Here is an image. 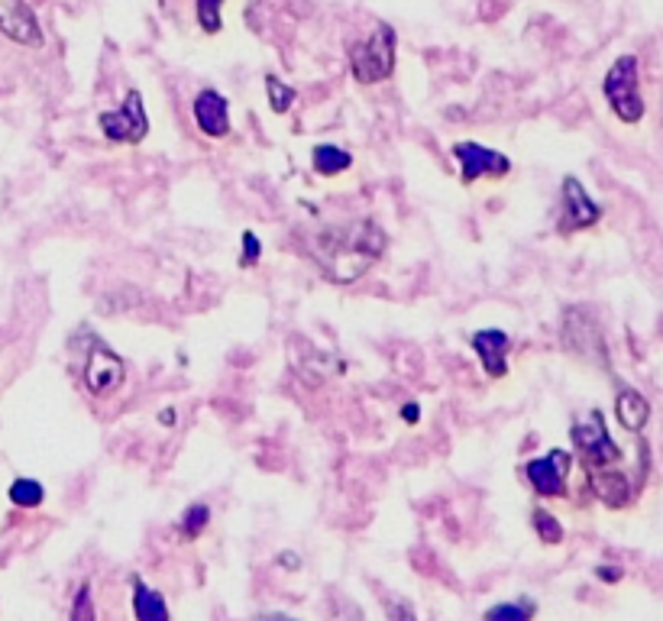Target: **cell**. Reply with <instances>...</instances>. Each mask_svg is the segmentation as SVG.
<instances>
[{
	"label": "cell",
	"mask_w": 663,
	"mask_h": 621,
	"mask_svg": "<svg viewBox=\"0 0 663 621\" xmlns=\"http://www.w3.org/2000/svg\"><path fill=\"white\" fill-rule=\"evenodd\" d=\"M418 418H421V408H418L414 402L401 408V421H408V425H418Z\"/></svg>",
	"instance_id": "29"
},
{
	"label": "cell",
	"mask_w": 663,
	"mask_h": 621,
	"mask_svg": "<svg viewBox=\"0 0 663 621\" xmlns=\"http://www.w3.org/2000/svg\"><path fill=\"white\" fill-rule=\"evenodd\" d=\"M194 123L204 136L224 140L230 133V104L220 91L204 88L194 97Z\"/></svg>",
	"instance_id": "12"
},
{
	"label": "cell",
	"mask_w": 663,
	"mask_h": 621,
	"mask_svg": "<svg viewBox=\"0 0 663 621\" xmlns=\"http://www.w3.org/2000/svg\"><path fill=\"white\" fill-rule=\"evenodd\" d=\"M615 415H618V425L631 434H641L651 421V405L641 392L635 389H622L618 398H615Z\"/></svg>",
	"instance_id": "15"
},
{
	"label": "cell",
	"mask_w": 663,
	"mask_h": 621,
	"mask_svg": "<svg viewBox=\"0 0 663 621\" xmlns=\"http://www.w3.org/2000/svg\"><path fill=\"white\" fill-rule=\"evenodd\" d=\"M46 499V489L36 482V479H13L10 486V502L20 505V509H39Z\"/></svg>",
	"instance_id": "19"
},
{
	"label": "cell",
	"mask_w": 663,
	"mask_h": 621,
	"mask_svg": "<svg viewBox=\"0 0 663 621\" xmlns=\"http://www.w3.org/2000/svg\"><path fill=\"white\" fill-rule=\"evenodd\" d=\"M538 616V602L534 599H515V602H498L492 609H485L482 621H531Z\"/></svg>",
	"instance_id": "18"
},
{
	"label": "cell",
	"mask_w": 663,
	"mask_h": 621,
	"mask_svg": "<svg viewBox=\"0 0 663 621\" xmlns=\"http://www.w3.org/2000/svg\"><path fill=\"white\" fill-rule=\"evenodd\" d=\"M72 621H97L95 599H92V583L85 580L75 593V602H72Z\"/></svg>",
	"instance_id": "24"
},
{
	"label": "cell",
	"mask_w": 663,
	"mask_h": 621,
	"mask_svg": "<svg viewBox=\"0 0 663 621\" xmlns=\"http://www.w3.org/2000/svg\"><path fill=\"white\" fill-rule=\"evenodd\" d=\"M311 166H314L317 176L324 178L343 176V172L353 166V156H350L347 150H340V146L321 143V146H314V153H311Z\"/></svg>",
	"instance_id": "17"
},
{
	"label": "cell",
	"mask_w": 663,
	"mask_h": 621,
	"mask_svg": "<svg viewBox=\"0 0 663 621\" xmlns=\"http://www.w3.org/2000/svg\"><path fill=\"white\" fill-rule=\"evenodd\" d=\"M304 247L330 282L350 285L379 263L388 247V237L373 217H363L353 224L324 227L317 234H308Z\"/></svg>",
	"instance_id": "1"
},
{
	"label": "cell",
	"mask_w": 663,
	"mask_h": 621,
	"mask_svg": "<svg viewBox=\"0 0 663 621\" xmlns=\"http://www.w3.org/2000/svg\"><path fill=\"white\" fill-rule=\"evenodd\" d=\"M569 466H572V456L567 450L554 446L547 456H538L525 466V476L531 482V489L541 495V499H560L567 492V476Z\"/></svg>",
	"instance_id": "7"
},
{
	"label": "cell",
	"mask_w": 663,
	"mask_h": 621,
	"mask_svg": "<svg viewBox=\"0 0 663 621\" xmlns=\"http://www.w3.org/2000/svg\"><path fill=\"white\" fill-rule=\"evenodd\" d=\"M179 421V415H176V408H162L159 411V425H166V428H172Z\"/></svg>",
	"instance_id": "30"
},
{
	"label": "cell",
	"mask_w": 663,
	"mask_h": 621,
	"mask_svg": "<svg viewBox=\"0 0 663 621\" xmlns=\"http://www.w3.org/2000/svg\"><path fill=\"white\" fill-rule=\"evenodd\" d=\"M279 566H285L288 573H294V570H301V557L298 553H291V550H285V553H279V560H276Z\"/></svg>",
	"instance_id": "27"
},
{
	"label": "cell",
	"mask_w": 663,
	"mask_h": 621,
	"mask_svg": "<svg viewBox=\"0 0 663 621\" xmlns=\"http://www.w3.org/2000/svg\"><path fill=\"white\" fill-rule=\"evenodd\" d=\"M130 583H133V616H136V621H169V606H166L162 593L149 589L140 576H133Z\"/></svg>",
	"instance_id": "16"
},
{
	"label": "cell",
	"mask_w": 663,
	"mask_h": 621,
	"mask_svg": "<svg viewBox=\"0 0 663 621\" xmlns=\"http://www.w3.org/2000/svg\"><path fill=\"white\" fill-rule=\"evenodd\" d=\"M266 94H269V107L276 114H288V107L294 104V88L279 82L276 75H266Z\"/></svg>",
	"instance_id": "22"
},
{
	"label": "cell",
	"mask_w": 663,
	"mask_h": 621,
	"mask_svg": "<svg viewBox=\"0 0 663 621\" xmlns=\"http://www.w3.org/2000/svg\"><path fill=\"white\" fill-rule=\"evenodd\" d=\"M531 528L538 532V537H541L547 547H554V544L564 540V525H560L551 512H544V509H534V515H531Z\"/></svg>",
	"instance_id": "21"
},
{
	"label": "cell",
	"mask_w": 663,
	"mask_h": 621,
	"mask_svg": "<svg viewBox=\"0 0 663 621\" xmlns=\"http://www.w3.org/2000/svg\"><path fill=\"white\" fill-rule=\"evenodd\" d=\"M220 7H224V0H197V23H201V29L210 33V36L220 33V26H224Z\"/></svg>",
	"instance_id": "23"
},
{
	"label": "cell",
	"mask_w": 663,
	"mask_h": 621,
	"mask_svg": "<svg viewBox=\"0 0 663 621\" xmlns=\"http://www.w3.org/2000/svg\"><path fill=\"white\" fill-rule=\"evenodd\" d=\"M350 72L360 85H376L391 79L395 72V29L388 23H379L373 36L357 43L350 49Z\"/></svg>",
	"instance_id": "2"
},
{
	"label": "cell",
	"mask_w": 663,
	"mask_h": 621,
	"mask_svg": "<svg viewBox=\"0 0 663 621\" xmlns=\"http://www.w3.org/2000/svg\"><path fill=\"white\" fill-rule=\"evenodd\" d=\"M586 476H589V486H592L595 499L605 502L608 509H625L635 499V486H631V479L618 466L586 469Z\"/></svg>",
	"instance_id": "14"
},
{
	"label": "cell",
	"mask_w": 663,
	"mask_h": 621,
	"mask_svg": "<svg viewBox=\"0 0 663 621\" xmlns=\"http://www.w3.org/2000/svg\"><path fill=\"white\" fill-rule=\"evenodd\" d=\"M207 525H210V509L204 502H194V505L185 509V515L179 522V532H182L185 540H197L201 534L207 532Z\"/></svg>",
	"instance_id": "20"
},
{
	"label": "cell",
	"mask_w": 663,
	"mask_h": 621,
	"mask_svg": "<svg viewBox=\"0 0 663 621\" xmlns=\"http://www.w3.org/2000/svg\"><path fill=\"white\" fill-rule=\"evenodd\" d=\"M123 382H126L123 359L113 354L110 347L95 344L88 350V359H85V385H88V392L104 398V395H113Z\"/></svg>",
	"instance_id": "10"
},
{
	"label": "cell",
	"mask_w": 663,
	"mask_h": 621,
	"mask_svg": "<svg viewBox=\"0 0 663 621\" xmlns=\"http://www.w3.org/2000/svg\"><path fill=\"white\" fill-rule=\"evenodd\" d=\"M454 159L460 163V181L473 184L475 178H505L511 172V159L502 156L498 150L479 146L473 140H463L454 146Z\"/></svg>",
	"instance_id": "8"
},
{
	"label": "cell",
	"mask_w": 663,
	"mask_h": 621,
	"mask_svg": "<svg viewBox=\"0 0 663 621\" xmlns=\"http://www.w3.org/2000/svg\"><path fill=\"white\" fill-rule=\"evenodd\" d=\"M260 256H263V243H260V237L253 234V230H243V250H240V266L250 268L260 263Z\"/></svg>",
	"instance_id": "25"
},
{
	"label": "cell",
	"mask_w": 663,
	"mask_h": 621,
	"mask_svg": "<svg viewBox=\"0 0 663 621\" xmlns=\"http://www.w3.org/2000/svg\"><path fill=\"white\" fill-rule=\"evenodd\" d=\"M260 621H298V619H291V616H282V612H266V616H260Z\"/></svg>",
	"instance_id": "31"
},
{
	"label": "cell",
	"mask_w": 663,
	"mask_h": 621,
	"mask_svg": "<svg viewBox=\"0 0 663 621\" xmlns=\"http://www.w3.org/2000/svg\"><path fill=\"white\" fill-rule=\"evenodd\" d=\"M605 100L612 104L615 117L622 123H641L644 117V97H641V82H638V59L635 56H622L615 59V65L605 72Z\"/></svg>",
	"instance_id": "3"
},
{
	"label": "cell",
	"mask_w": 663,
	"mask_h": 621,
	"mask_svg": "<svg viewBox=\"0 0 663 621\" xmlns=\"http://www.w3.org/2000/svg\"><path fill=\"white\" fill-rule=\"evenodd\" d=\"M595 576H599L602 583H618V580H622V570H618V566H599Z\"/></svg>",
	"instance_id": "28"
},
{
	"label": "cell",
	"mask_w": 663,
	"mask_h": 621,
	"mask_svg": "<svg viewBox=\"0 0 663 621\" xmlns=\"http://www.w3.org/2000/svg\"><path fill=\"white\" fill-rule=\"evenodd\" d=\"M560 198H564V214H560V224H557L560 234L589 230V227H595V224L602 220V207L589 198V191L582 188L579 178L572 176L564 178V191H560Z\"/></svg>",
	"instance_id": "9"
},
{
	"label": "cell",
	"mask_w": 663,
	"mask_h": 621,
	"mask_svg": "<svg viewBox=\"0 0 663 621\" xmlns=\"http://www.w3.org/2000/svg\"><path fill=\"white\" fill-rule=\"evenodd\" d=\"M475 356L482 362V372L489 379H505L508 375V350H511V337L498 327H489V331H475L470 337Z\"/></svg>",
	"instance_id": "13"
},
{
	"label": "cell",
	"mask_w": 663,
	"mask_h": 621,
	"mask_svg": "<svg viewBox=\"0 0 663 621\" xmlns=\"http://www.w3.org/2000/svg\"><path fill=\"white\" fill-rule=\"evenodd\" d=\"M388 619L391 621H414V609L401 599H391L388 602Z\"/></svg>",
	"instance_id": "26"
},
{
	"label": "cell",
	"mask_w": 663,
	"mask_h": 621,
	"mask_svg": "<svg viewBox=\"0 0 663 621\" xmlns=\"http://www.w3.org/2000/svg\"><path fill=\"white\" fill-rule=\"evenodd\" d=\"M97 127L104 130V136L110 143H143L146 133H149V117H146V104H143V94L136 88L126 91L123 104L117 110H100L97 114Z\"/></svg>",
	"instance_id": "4"
},
{
	"label": "cell",
	"mask_w": 663,
	"mask_h": 621,
	"mask_svg": "<svg viewBox=\"0 0 663 621\" xmlns=\"http://www.w3.org/2000/svg\"><path fill=\"white\" fill-rule=\"evenodd\" d=\"M0 33L20 46L39 49L43 46V29L36 13L29 10L26 0H0Z\"/></svg>",
	"instance_id": "11"
},
{
	"label": "cell",
	"mask_w": 663,
	"mask_h": 621,
	"mask_svg": "<svg viewBox=\"0 0 663 621\" xmlns=\"http://www.w3.org/2000/svg\"><path fill=\"white\" fill-rule=\"evenodd\" d=\"M569 434L576 441V450H579L586 469H602V466H618L622 463V450L608 438L602 411H589V421L586 425H572Z\"/></svg>",
	"instance_id": "5"
},
{
	"label": "cell",
	"mask_w": 663,
	"mask_h": 621,
	"mask_svg": "<svg viewBox=\"0 0 663 621\" xmlns=\"http://www.w3.org/2000/svg\"><path fill=\"white\" fill-rule=\"evenodd\" d=\"M564 347L579 359H589L595 366H608V350H605L602 331L586 308H569L564 314Z\"/></svg>",
	"instance_id": "6"
}]
</instances>
